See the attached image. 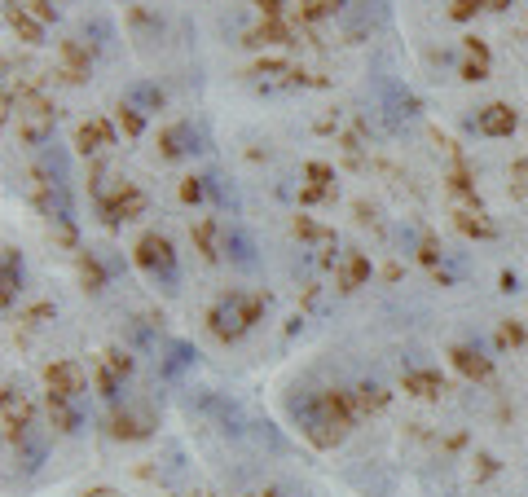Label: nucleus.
<instances>
[{"label":"nucleus","instance_id":"obj_1","mask_svg":"<svg viewBox=\"0 0 528 497\" xmlns=\"http://www.w3.org/2000/svg\"><path fill=\"white\" fill-rule=\"evenodd\" d=\"M260 313H264V295L229 291V295H220V300L212 304L207 322H212V335L216 339H242L251 326L260 322Z\"/></svg>","mask_w":528,"mask_h":497},{"label":"nucleus","instance_id":"obj_2","mask_svg":"<svg viewBox=\"0 0 528 497\" xmlns=\"http://www.w3.org/2000/svg\"><path fill=\"white\" fill-rule=\"evenodd\" d=\"M137 264L146 269L150 282H159L163 291H176V282H181V269H176V251L172 242L163 234H146L137 242Z\"/></svg>","mask_w":528,"mask_h":497},{"label":"nucleus","instance_id":"obj_3","mask_svg":"<svg viewBox=\"0 0 528 497\" xmlns=\"http://www.w3.org/2000/svg\"><path fill=\"white\" fill-rule=\"evenodd\" d=\"M44 379H49V396H66V401H80L88 388L84 370L75 366V361H53V366L44 370Z\"/></svg>","mask_w":528,"mask_h":497},{"label":"nucleus","instance_id":"obj_4","mask_svg":"<svg viewBox=\"0 0 528 497\" xmlns=\"http://www.w3.org/2000/svg\"><path fill=\"white\" fill-rule=\"evenodd\" d=\"M225 260L234 264V269H242V273H251V269L260 264V256H256V238H251L242 225H225Z\"/></svg>","mask_w":528,"mask_h":497},{"label":"nucleus","instance_id":"obj_5","mask_svg":"<svg viewBox=\"0 0 528 497\" xmlns=\"http://www.w3.org/2000/svg\"><path fill=\"white\" fill-rule=\"evenodd\" d=\"M18 132L31 146H44V141L53 137V110L44 102H31L27 110H18Z\"/></svg>","mask_w":528,"mask_h":497},{"label":"nucleus","instance_id":"obj_6","mask_svg":"<svg viewBox=\"0 0 528 497\" xmlns=\"http://www.w3.org/2000/svg\"><path fill=\"white\" fill-rule=\"evenodd\" d=\"M515 124H520V119H515V110H511V106H502V102L484 106L480 115H476V128L484 132V137H511Z\"/></svg>","mask_w":528,"mask_h":497},{"label":"nucleus","instance_id":"obj_7","mask_svg":"<svg viewBox=\"0 0 528 497\" xmlns=\"http://www.w3.org/2000/svg\"><path fill=\"white\" fill-rule=\"evenodd\" d=\"M405 392L418 396V401H436V396L445 392V383H440V374H436V370H427V366H410V370H405Z\"/></svg>","mask_w":528,"mask_h":497},{"label":"nucleus","instance_id":"obj_8","mask_svg":"<svg viewBox=\"0 0 528 497\" xmlns=\"http://www.w3.org/2000/svg\"><path fill=\"white\" fill-rule=\"evenodd\" d=\"M194 150H203L198 146L194 124H172L168 132H163V154H168V159H185V154H194Z\"/></svg>","mask_w":528,"mask_h":497},{"label":"nucleus","instance_id":"obj_9","mask_svg":"<svg viewBox=\"0 0 528 497\" xmlns=\"http://www.w3.org/2000/svg\"><path fill=\"white\" fill-rule=\"evenodd\" d=\"M194 242H198V251H203L207 260H220L225 256V225H220V220H198Z\"/></svg>","mask_w":528,"mask_h":497},{"label":"nucleus","instance_id":"obj_10","mask_svg":"<svg viewBox=\"0 0 528 497\" xmlns=\"http://www.w3.org/2000/svg\"><path fill=\"white\" fill-rule=\"evenodd\" d=\"M124 106L141 110V115H150V110H159V106H163V88H159V84H150V80L128 84V88H124Z\"/></svg>","mask_w":528,"mask_h":497},{"label":"nucleus","instance_id":"obj_11","mask_svg":"<svg viewBox=\"0 0 528 497\" xmlns=\"http://www.w3.org/2000/svg\"><path fill=\"white\" fill-rule=\"evenodd\" d=\"M454 366L467 374V379H489V370H493L489 357H484V352H476V348H467V344L454 348Z\"/></svg>","mask_w":528,"mask_h":497},{"label":"nucleus","instance_id":"obj_12","mask_svg":"<svg viewBox=\"0 0 528 497\" xmlns=\"http://www.w3.org/2000/svg\"><path fill=\"white\" fill-rule=\"evenodd\" d=\"M62 75H66V80H88V49H80V44H66V49H62Z\"/></svg>","mask_w":528,"mask_h":497},{"label":"nucleus","instance_id":"obj_13","mask_svg":"<svg viewBox=\"0 0 528 497\" xmlns=\"http://www.w3.org/2000/svg\"><path fill=\"white\" fill-rule=\"evenodd\" d=\"M383 401H388V392H383L379 383H361L357 396H352V405H357V410H383Z\"/></svg>","mask_w":528,"mask_h":497},{"label":"nucleus","instance_id":"obj_14","mask_svg":"<svg viewBox=\"0 0 528 497\" xmlns=\"http://www.w3.org/2000/svg\"><path fill=\"white\" fill-rule=\"evenodd\" d=\"M366 278H370V260L352 251V256H348V264H344V291H352V286H361Z\"/></svg>","mask_w":528,"mask_h":497},{"label":"nucleus","instance_id":"obj_15","mask_svg":"<svg viewBox=\"0 0 528 497\" xmlns=\"http://www.w3.org/2000/svg\"><path fill=\"white\" fill-rule=\"evenodd\" d=\"M14 286H22V260L14 256V247L5 251V300H14Z\"/></svg>","mask_w":528,"mask_h":497},{"label":"nucleus","instance_id":"obj_16","mask_svg":"<svg viewBox=\"0 0 528 497\" xmlns=\"http://www.w3.org/2000/svg\"><path fill=\"white\" fill-rule=\"evenodd\" d=\"M102 141H110L106 124H84L80 128V150H102Z\"/></svg>","mask_w":528,"mask_h":497},{"label":"nucleus","instance_id":"obj_17","mask_svg":"<svg viewBox=\"0 0 528 497\" xmlns=\"http://www.w3.org/2000/svg\"><path fill=\"white\" fill-rule=\"evenodd\" d=\"M88 36H93L97 49H110L115 44V27H110V18H93L88 22Z\"/></svg>","mask_w":528,"mask_h":497},{"label":"nucleus","instance_id":"obj_18","mask_svg":"<svg viewBox=\"0 0 528 497\" xmlns=\"http://www.w3.org/2000/svg\"><path fill=\"white\" fill-rule=\"evenodd\" d=\"M119 124H124L128 137H141V124H146V115H141V110H132V106H119Z\"/></svg>","mask_w":528,"mask_h":497},{"label":"nucleus","instance_id":"obj_19","mask_svg":"<svg viewBox=\"0 0 528 497\" xmlns=\"http://www.w3.org/2000/svg\"><path fill=\"white\" fill-rule=\"evenodd\" d=\"M251 44H286V27H278V22H269V27L251 31Z\"/></svg>","mask_w":528,"mask_h":497},{"label":"nucleus","instance_id":"obj_20","mask_svg":"<svg viewBox=\"0 0 528 497\" xmlns=\"http://www.w3.org/2000/svg\"><path fill=\"white\" fill-rule=\"evenodd\" d=\"M203 194H207V181H203V176H198V181L190 176V181L181 185V198H185V203H203Z\"/></svg>","mask_w":528,"mask_h":497},{"label":"nucleus","instance_id":"obj_21","mask_svg":"<svg viewBox=\"0 0 528 497\" xmlns=\"http://www.w3.org/2000/svg\"><path fill=\"white\" fill-rule=\"evenodd\" d=\"M14 27H18V31H22V36H27L31 44H40V27H36V22H27V14H22V9L14 14Z\"/></svg>","mask_w":528,"mask_h":497},{"label":"nucleus","instance_id":"obj_22","mask_svg":"<svg viewBox=\"0 0 528 497\" xmlns=\"http://www.w3.org/2000/svg\"><path fill=\"white\" fill-rule=\"evenodd\" d=\"M476 9H480V0H458V5L449 9V14H454V18H471Z\"/></svg>","mask_w":528,"mask_h":497},{"label":"nucleus","instance_id":"obj_23","mask_svg":"<svg viewBox=\"0 0 528 497\" xmlns=\"http://www.w3.org/2000/svg\"><path fill=\"white\" fill-rule=\"evenodd\" d=\"M462 80H484V62H467V66H462Z\"/></svg>","mask_w":528,"mask_h":497},{"label":"nucleus","instance_id":"obj_24","mask_svg":"<svg viewBox=\"0 0 528 497\" xmlns=\"http://www.w3.org/2000/svg\"><path fill=\"white\" fill-rule=\"evenodd\" d=\"M520 339H524L520 326H502V344H520Z\"/></svg>","mask_w":528,"mask_h":497},{"label":"nucleus","instance_id":"obj_25","mask_svg":"<svg viewBox=\"0 0 528 497\" xmlns=\"http://www.w3.org/2000/svg\"><path fill=\"white\" fill-rule=\"evenodd\" d=\"M256 5L264 9V14H278V5H282V0H256Z\"/></svg>","mask_w":528,"mask_h":497},{"label":"nucleus","instance_id":"obj_26","mask_svg":"<svg viewBox=\"0 0 528 497\" xmlns=\"http://www.w3.org/2000/svg\"><path fill=\"white\" fill-rule=\"evenodd\" d=\"M247 497H286L282 489H264V493H247Z\"/></svg>","mask_w":528,"mask_h":497}]
</instances>
